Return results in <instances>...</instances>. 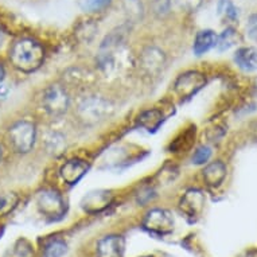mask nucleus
<instances>
[{"instance_id":"obj_1","label":"nucleus","mask_w":257,"mask_h":257,"mask_svg":"<svg viewBox=\"0 0 257 257\" xmlns=\"http://www.w3.org/2000/svg\"><path fill=\"white\" fill-rule=\"evenodd\" d=\"M14 66L22 72H34L42 65L45 59L43 47L33 39H21L11 49L10 54Z\"/></svg>"},{"instance_id":"obj_2","label":"nucleus","mask_w":257,"mask_h":257,"mask_svg":"<svg viewBox=\"0 0 257 257\" xmlns=\"http://www.w3.org/2000/svg\"><path fill=\"white\" fill-rule=\"evenodd\" d=\"M35 125L30 121H19L10 130V142L18 152H29L35 143Z\"/></svg>"},{"instance_id":"obj_3","label":"nucleus","mask_w":257,"mask_h":257,"mask_svg":"<svg viewBox=\"0 0 257 257\" xmlns=\"http://www.w3.org/2000/svg\"><path fill=\"white\" fill-rule=\"evenodd\" d=\"M143 228L150 233L158 234V236H166L173 232L174 218L167 210L163 209H154L148 211L144 217Z\"/></svg>"},{"instance_id":"obj_4","label":"nucleus","mask_w":257,"mask_h":257,"mask_svg":"<svg viewBox=\"0 0 257 257\" xmlns=\"http://www.w3.org/2000/svg\"><path fill=\"white\" fill-rule=\"evenodd\" d=\"M110 104L101 97H89L81 102L80 117L86 122L94 124L109 116Z\"/></svg>"},{"instance_id":"obj_5","label":"nucleus","mask_w":257,"mask_h":257,"mask_svg":"<svg viewBox=\"0 0 257 257\" xmlns=\"http://www.w3.org/2000/svg\"><path fill=\"white\" fill-rule=\"evenodd\" d=\"M43 106L47 113L51 116H61L69 106V97L65 89H62L59 85H51L50 88H47L43 93Z\"/></svg>"},{"instance_id":"obj_6","label":"nucleus","mask_w":257,"mask_h":257,"mask_svg":"<svg viewBox=\"0 0 257 257\" xmlns=\"http://www.w3.org/2000/svg\"><path fill=\"white\" fill-rule=\"evenodd\" d=\"M38 209L39 211L49 218H61L65 214V202L58 191L55 190H45L38 195Z\"/></svg>"},{"instance_id":"obj_7","label":"nucleus","mask_w":257,"mask_h":257,"mask_svg":"<svg viewBox=\"0 0 257 257\" xmlns=\"http://www.w3.org/2000/svg\"><path fill=\"white\" fill-rule=\"evenodd\" d=\"M206 84V78L198 72H189L178 77L174 89L181 98H190Z\"/></svg>"},{"instance_id":"obj_8","label":"nucleus","mask_w":257,"mask_h":257,"mask_svg":"<svg viewBox=\"0 0 257 257\" xmlns=\"http://www.w3.org/2000/svg\"><path fill=\"white\" fill-rule=\"evenodd\" d=\"M205 206V195L199 190H189L181 199L179 210L189 219H195L202 213Z\"/></svg>"},{"instance_id":"obj_9","label":"nucleus","mask_w":257,"mask_h":257,"mask_svg":"<svg viewBox=\"0 0 257 257\" xmlns=\"http://www.w3.org/2000/svg\"><path fill=\"white\" fill-rule=\"evenodd\" d=\"M125 241L121 236H106L98 241L97 257H124Z\"/></svg>"},{"instance_id":"obj_10","label":"nucleus","mask_w":257,"mask_h":257,"mask_svg":"<svg viewBox=\"0 0 257 257\" xmlns=\"http://www.w3.org/2000/svg\"><path fill=\"white\" fill-rule=\"evenodd\" d=\"M88 165L84 160L72 159L61 167V177L68 185H76L88 171Z\"/></svg>"},{"instance_id":"obj_11","label":"nucleus","mask_w":257,"mask_h":257,"mask_svg":"<svg viewBox=\"0 0 257 257\" xmlns=\"http://www.w3.org/2000/svg\"><path fill=\"white\" fill-rule=\"evenodd\" d=\"M110 202H112V194L109 191L98 190V191L89 193L85 197L82 201V207L88 213H97V211L104 210L106 206H109Z\"/></svg>"},{"instance_id":"obj_12","label":"nucleus","mask_w":257,"mask_h":257,"mask_svg":"<svg viewBox=\"0 0 257 257\" xmlns=\"http://www.w3.org/2000/svg\"><path fill=\"white\" fill-rule=\"evenodd\" d=\"M226 178V166L222 162H213L203 170V179L207 186L217 187Z\"/></svg>"},{"instance_id":"obj_13","label":"nucleus","mask_w":257,"mask_h":257,"mask_svg":"<svg viewBox=\"0 0 257 257\" xmlns=\"http://www.w3.org/2000/svg\"><path fill=\"white\" fill-rule=\"evenodd\" d=\"M142 63H143V68L147 70V73L150 74H155V73H159L163 63H165V55L158 49H154V47H150L143 53V57H142Z\"/></svg>"},{"instance_id":"obj_14","label":"nucleus","mask_w":257,"mask_h":257,"mask_svg":"<svg viewBox=\"0 0 257 257\" xmlns=\"http://www.w3.org/2000/svg\"><path fill=\"white\" fill-rule=\"evenodd\" d=\"M234 61L245 72H254L257 70V50L252 47H242L237 50Z\"/></svg>"},{"instance_id":"obj_15","label":"nucleus","mask_w":257,"mask_h":257,"mask_svg":"<svg viewBox=\"0 0 257 257\" xmlns=\"http://www.w3.org/2000/svg\"><path fill=\"white\" fill-rule=\"evenodd\" d=\"M217 39L218 37L215 35L214 31L211 30H203L199 31L194 42V53L197 55H202L205 53L217 46Z\"/></svg>"},{"instance_id":"obj_16","label":"nucleus","mask_w":257,"mask_h":257,"mask_svg":"<svg viewBox=\"0 0 257 257\" xmlns=\"http://www.w3.org/2000/svg\"><path fill=\"white\" fill-rule=\"evenodd\" d=\"M139 125L144 130H147L148 132H154L156 131L158 128L160 126V124L163 122V113L158 109H152L147 110L139 116Z\"/></svg>"},{"instance_id":"obj_17","label":"nucleus","mask_w":257,"mask_h":257,"mask_svg":"<svg viewBox=\"0 0 257 257\" xmlns=\"http://www.w3.org/2000/svg\"><path fill=\"white\" fill-rule=\"evenodd\" d=\"M6 257H34V249L26 238H21L13 245Z\"/></svg>"},{"instance_id":"obj_18","label":"nucleus","mask_w":257,"mask_h":257,"mask_svg":"<svg viewBox=\"0 0 257 257\" xmlns=\"http://www.w3.org/2000/svg\"><path fill=\"white\" fill-rule=\"evenodd\" d=\"M19 198L15 193H3L0 194V217L10 214L17 207Z\"/></svg>"},{"instance_id":"obj_19","label":"nucleus","mask_w":257,"mask_h":257,"mask_svg":"<svg viewBox=\"0 0 257 257\" xmlns=\"http://www.w3.org/2000/svg\"><path fill=\"white\" fill-rule=\"evenodd\" d=\"M68 250V245L62 240H51L49 244L45 246L43 254L45 257H62Z\"/></svg>"},{"instance_id":"obj_20","label":"nucleus","mask_w":257,"mask_h":257,"mask_svg":"<svg viewBox=\"0 0 257 257\" xmlns=\"http://www.w3.org/2000/svg\"><path fill=\"white\" fill-rule=\"evenodd\" d=\"M237 39L238 38H237L236 31L233 29H226L217 39V47L219 51L229 50L230 47L236 45Z\"/></svg>"},{"instance_id":"obj_21","label":"nucleus","mask_w":257,"mask_h":257,"mask_svg":"<svg viewBox=\"0 0 257 257\" xmlns=\"http://www.w3.org/2000/svg\"><path fill=\"white\" fill-rule=\"evenodd\" d=\"M66 143H65V138L61 134H53V135L47 139V150L54 154V155H59L63 151Z\"/></svg>"},{"instance_id":"obj_22","label":"nucleus","mask_w":257,"mask_h":257,"mask_svg":"<svg viewBox=\"0 0 257 257\" xmlns=\"http://www.w3.org/2000/svg\"><path fill=\"white\" fill-rule=\"evenodd\" d=\"M171 0H151V9L156 17L163 18L170 13Z\"/></svg>"},{"instance_id":"obj_23","label":"nucleus","mask_w":257,"mask_h":257,"mask_svg":"<svg viewBox=\"0 0 257 257\" xmlns=\"http://www.w3.org/2000/svg\"><path fill=\"white\" fill-rule=\"evenodd\" d=\"M218 10L219 13L223 14L229 19H236L237 18V10L230 0H221L218 5Z\"/></svg>"},{"instance_id":"obj_24","label":"nucleus","mask_w":257,"mask_h":257,"mask_svg":"<svg viewBox=\"0 0 257 257\" xmlns=\"http://www.w3.org/2000/svg\"><path fill=\"white\" fill-rule=\"evenodd\" d=\"M211 156V150L206 146H202V147H199L197 151H195L194 156H193V163L195 165H203V163H206L207 160L210 159Z\"/></svg>"},{"instance_id":"obj_25","label":"nucleus","mask_w":257,"mask_h":257,"mask_svg":"<svg viewBox=\"0 0 257 257\" xmlns=\"http://www.w3.org/2000/svg\"><path fill=\"white\" fill-rule=\"evenodd\" d=\"M109 3L110 0H85V10H88L90 13H96L108 7Z\"/></svg>"},{"instance_id":"obj_26","label":"nucleus","mask_w":257,"mask_h":257,"mask_svg":"<svg viewBox=\"0 0 257 257\" xmlns=\"http://www.w3.org/2000/svg\"><path fill=\"white\" fill-rule=\"evenodd\" d=\"M179 9L193 13L195 10L199 9V6L202 5V0H175Z\"/></svg>"},{"instance_id":"obj_27","label":"nucleus","mask_w":257,"mask_h":257,"mask_svg":"<svg viewBox=\"0 0 257 257\" xmlns=\"http://www.w3.org/2000/svg\"><path fill=\"white\" fill-rule=\"evenodd\" d=\"M246 29H248L249 38L254 41V42H257V14H254V15L249 18Z\"/></svg>"},{"instance_id":"obj_28","label":"nucleus","mask_w":257,"mask_h":257,"mask_svg":"<svg viewBox=\"0 0 257 257\" xmlns=\"http://www.w3.org/2000/svg\"><path fill=\"white\" fill-rule=\"evenodd\" d=\"M9 94V86L7 85H0V100H5Z\"/></svg>"},{"instance_id":"obj_29","label":"nucleus","mask_w":257,"mask_h":257,"mask_svg":"<svg viewBox=\"0 0 257 257\" xmlns=\"http://www.w3.org/2000/svg\"><path fill=\"white\" fill-rule=\"evenodd\" d=\"M5 74H6L5 68H3V65L0 63V82H2V81H3V78H5Z\"/></svg>"},{"instance_id":"obj_30","label":"nucleus","mask_w":257,"mask_h":257,"mask_svg":"<svg viewBox=\"0 0 257 257\" xmlns=\"http://www.w3.org/2000/svg\"><path fill=\"white\" fill-rule=\"evenodd\" d=\"M0 159H2V148H0Z\"/></svg>"},{"instance_id":"obj_31","label":"nucleus","mask_w":257,"mask_h":257,"mask_svg":"<svg viewBox=\"0 0 257 257\" xmlns=\"http://www.w3.org/2000/svg\"><path fill=\"white\" fill-rule=\"evenodd\" d=\"M0 42H2V34H0Z\"/></svg>"},{"instance_id":"obj_32","label":"nucleus","mask_w":257,"mask_h":257,"mask_svg":"<svg viewBox=\"0 0 257 257\" xmlns=\"http://www.w3.org/2000/svg\"><path fill=\"white\" fill-rule=\"evenodd\" d=\"M256 93H257V84H256Z\"/></svg>"}]
</instances>
